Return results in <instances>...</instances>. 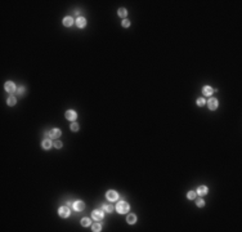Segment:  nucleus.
<instances>
[{
  "label": "nucleus",
  "instance_id": "11",
  "mask_svg": "<svg viewBox=\"0 0 242 232\" xmlns=\"http://www.w3.org/2000/svg\"><path fill=\"white\" fill-rule=\"evenodd\" d=\"M197 193H198V195H201V196L206 195V193H207V187H206V186H201V187H198Z\"/></svg>",
  "mask_w": 242,
  "mask_h": 232
},
{
  "label": "nucleus",
  "instance_id": "19",
  "mask_svg": "<svg viewBox=\"0 0 242 232\" xmlns=\"http://www.w3.org/2000/svg\"><path fill=\"white\" fill-rule=\"evenodd\" d=\"M187 197H188V199H191V200L196 199V192H193V191H189V192L187 193Z\"/></svg>",
  "mask_w": 242,
  "mask_h": 232
},
{
  "label": "nucleus",
  "instance_id": "20",
  "mask_svg": "<svg viewBox=\"0 0 242 232\" xmlns=\"http://www.w3.org/2000/svg\"><path fill=\"white\" fill-rule=\"evenodd\" d=\"M92 229H93L94 232H98V231H100V229H102V228H100V224L95 223V224H93V226H92Z\"/></svg>",
  "mask_w": 242,
  "mask_h": 232
},
{
  "label": "nucleus",
  "instance_id": "10",
  "mask_svg": "<svg viewBox=\"0 0 242 232\" xmlns=\"http://www.w3.org/2000/svg\"><path fill=\"white\" fill-rule=\"evenodd\" d=\"M49 137H52V138H58V137H60V130H59V129H52L50 133H49Z\"/></svg>",
  "mask_w": 242,
  "mask_h": 232
},
{
  "label": "nucleus",
  "instance_id": "22",
  "mask_svg": "<svg viewBox=\"0 0 242 232\" xmlns=\"http://www.w3.org/2000/svg\"><path fill=\"white\" fill-rule=\"evenodd\" d=\"M196 204H197V206H200V208H202V206H205V201H204L202 199H198V200L196 201Z\"/></svg>",
  "mask_w": 242,
  "mask_h": 232
},
{
  "label": "nucleus",
  "instance_id": "26",
  "mask_svg": "<svg viewBox=\"0 0 242 232\" xmlns=\"http://www.w3.org/2000/svg\"><path fill=\"white\" fill-rule=\"evenodd\" d=\"M123 26H124V27H129V26H130V22L128 21V19H124V21H123Z\"/></svg>",
  "mask_w": 242,
  "mask_h": 232
},
{
  "label": "nucleus",
  "instance_id": "3",
  "mask_svg": "<svg viewBox=\"0 0 242 232\" xmlns=\"http://www.w3.org/2000/svg\"><path fill=\"white\" fill-rule=\"evenodd\" d=\"M92 217H93V219H95V221L102 219V218H103V211L100 210V209H97V210H94V211L92 213Z\"/></svg>",
  "mask_w": 242,
  "mask_h": 232
},
{
  "label": "nucleus",
  "instance_id": "23",
  "mask_svg": "<svg viewBox=\"0 0 242 232\" xmlns=\"http://www.w3.org/2000/svg\"><path fill=\"white\" fill-rule=\"evenodd\" d=\"M103 209L107 211V213H111L112 210H113V208H112V205H103Z\"/></svg>",
  "mask_w": 242,
  "mask_h": 232
},
{
  "label": "nucleus",
  "instance_id": "25",
  "mask_svg": "<svg viewBox=\"0 0 242 232\" xmlns=\"http://www.w3.org/2000/svg\"><path fill=\"white\" fill-rule=\"evenodd\" d=\"M54 146H55V148H60V147H62V142H60V141H55Z\"/></svg>",
  "mask_w": 242,
  "mask_h": 232
},
{
  "label": "nucleus",
  "instance_id": "7",
  "mask_svg": "<svg viewBox=\"0 0 242 232\" xmlns=\"http://www.w3.org/2000/svg\"><path fill=\"white\" fill-rule=\"evenodd\" d=\"M5 90L9 92V93L14 92V90H16V85H14V83H12V81H7V83H5Z\"/></svg>",
  "mask_w": 242,
  "mask_h": 232
},
{
  "label": "nucleus",
  "instance_id": "8",
  "mask_svg": "<svg viewBox=\"0 0 242 232\" xmlns=\"http://www.w3.org/2000/svg\"><path fill=\"white\" fill-rule=\"evenodd\" d=\"M207 105H209V108H210V110H215V108L218 107V101H216V98H210L209 102H207Z\"/></svg>",
  "mask_w": 242,
  "mask_h": 232
},
{
  "label": "nucleus",
  "instance_id": "18",
  "mask_svg": "<svg viewBox=\"0 0 242 232\" xmlns=\"http://www.w3.org/2000/svg\"><path fill=\"white\" fill-rule=\"evenodd\" d=\"M81 224H83L84 227H88V226H90V219H89V218H83V221H81Z\"/></svg>",
  "mask_w": 242,
  "mask_h": 232
},
{
  "label": "nucleus",
  "instance_id": "5",
  "mask_svg": "<svg viewBox=\"0 0 242 232\" xmlns=\"http://www.w3.org/2000/svg\"><path fill=\"white\" fill-rule=\"evenodd\" d=\"M107 199L110 201H116L118 199V195H117V192L116 191H108L107 192Z\"/></svg>",
  "mask_w": 242,
  "mask_h": 232
},
{
  "label": "nucleus",
  "instance_id": "21",
  "mask_svg": "<svg viewBox=\"0 0 242 232\" xmlns=\"http://www.w3.org/2000/svg\"><path fill=\"white\" fill-rule=\"evenodd\" d=\"M205 103H206V101H205L204 97H201V98H198V99H197V105H198V106H204Z\"/></svg>",
  "mask_w": 242,
  "mask_h": 232
},
{
  "label": "nucleus",
  "instance_id": "2",
  "mask_svg": "<svg viewBox=\"0 0 242 232\" xmlns=\"http://www.w3.org/2000/svg\"><path fill=\"white\" fill-rule=\"evenodd\" d=\"M58 214H59V217H62V218L70 217V208H68V206L59 208V209H58Z\"/></svg>",
  "mask_w": 242,
  "mask_h": 232
},
{
  "label": "nucleus",
  "instance_id": "1",
  "mask_svg": "<svg viewBox=\"0 0 242 232\" xmlns=\"http://www.w3.org/2000/svg\"><path fill=\"white\" fill-rule=\"evenodd\" d=\"M116 210H117V213H120V214H124V213H128V211H129V204H128V202H125V201H121V202H118V204H117Z\"/></svg>",
  "mask_w": 242,
  "mask_h": 232
},
{
  "label": "nucleus",
  "instance_id": "15",
  "mask_svg": "<svg viewBox=\"0 0 242 232\" xmlns=\"http://www.w3.org/2000/svg\"><path fill=\"white\" fill-rule=\"evenodd\" d=\"M72 23H73V19H72L71 17H66V18L63 19V25H65V26H67V27H68V26H71Z\"/></svg>",
  "mask_w": 242,
  "mask_h": 232
},
{
  "label": "nucleus",
  "instance_id": "4",
  "mask_svg": "<svg viewBox=\"0 0 242 232\" xmlns=\"http://www.w3.org/2000/svg\"><path fill=\"white\" fill-rule=\"evenodd\" d=\"M76 118H77V113H76L75 111H72V110L66 111V119H68V120H71V121H75Z\"/></svg>",
  "mask_w": 242,
  "mask_h": 232
},
{
  "label": "nucleus",
  "instance_id": "14",
  "mask_svg": "<svg viewBox=\"0 0 242 232\" xmlns=\"http://www.w3.org/2000/svg\"><path fill=\"white\" fill-rule=\"evenodd\" d=\"M126 222H128L129 224H133V223H135V222H137V217H135L134 214H130V215H128Z\"/></svg>",
  "mask_w": 242,
  "mask_h": 232
},
{
  "label": "nucleus",
  "instance_id": "6",
  "mask_svg": "<svg viewBox=\"0 0 242 232\" xmlns=\"http://www.w3.org/2000/svg\"><path fill=\"white\" fill-rule=\"evenodd\" d=\"M84 202L83 201H75L73 202V209L76 210V211H81V210H84Z\"/></svg>",
  "mask_w": 242,
  "mask_h": 232
},
{
  "label": "nucleus",
  "instance_id": "27",
  "mask_svg": "<svg viewBox=\"0 0 242 232\" xmlns=\"http://www.w3.org/2000/svg\"><path fill=\"white\" fill-rule=\"evenodd\" d=\"M23 92H25V88H23V86H19V88H18V94H19V95H22Z\"/></svg>",
  "mask_w": 242,
  "mask_h": 232
},
{
  "label": "nucleus",
  "instance_id": "17",
  "mask_svg": "<svg viewBox=\"0 0 242 232\" xmlns=\"http://www.w3.org/2000/svg\"><path fill=\"white\" fill-rule=\"evenodd\" d=\"M16 102H17V99L14 98V97H9V98L7 99L8 106H14V105H16Z\"/></svg>",
  "mask_w": 242,
  "mask_h": 232
},
{
  "label": "nucleus",
  "instance_id": "9",
  "mask_svg": "<svg viewBox=\"0 0 242 232\" xmlns=\"http://www.w3.org/2000/svg\"><path fill=\"white\" fill-rule=\"evenodd\" d=\"M76 23H77V27L83 28V27H85V25H86V19H85L84 17H79L77 21H76Z\"/></svg>",
  "mask_w": 242,
  "mask_h": 232
},
{
  "label": "nucleus",
  "instance_id": "12",
  "mask_svg": "<svg viewBox=\"0 0 242 232\" xmlns=\"http://www.w3.org/2000/svg\"><path fill=\"white\" fill-rule=\"evenodd\" d=\"M41 146H43L44 150H49V148L52 147V142H50V139H44L43 143H41Z\"/></svg>",
  "mask_w": 242,
  "mask_h": 232
},
{
  "label": "nucleus",
  "instance_id": "16",
  "mask_svg": "<svg viewBox=\"0 0 242 232\" xmlns=\"http://www.w3.org/2000/svg\"><path fill=\"white\" fill-rule=\"evenodd\" d=\"M126 14H128V10H126L125 8H120V9H118V16H120V17L125 18V17H126Z\"/></svg>",
  "mask_w": 242,
  "mask_h": 232
},
{
  "label": "nucleus",
  "instance_id": "24",
  "mask_svg": "<svg viewBox=\"0 0 242 232\" xmlns=\"http://www.w3.org/2000/svg\"><path fill=\"white\" fill-rule=\"evenodd\" d=\"M71 130H72V132H77V130H79V125H77L76 123H73V124L71 125Z\"/></svg>",
  "mask_w": 242,
  "mask_h": 232
},
{
  "label": "nucleus",
  "instance_id": "13",
  "mask_svg": "<svg viewBox=\"0 0 242 232\" xmlns=\"http://www.w3.org/2000/svg\"><path fill=\"white\" fill-rule=\"evenodd\" d=\"M213 88H210V86H205L204 89H202V93H204V95H211L213 94Z\"/></svg>",
  "mask_w": 242,
  "mask_h": 232
}]
</instances>
